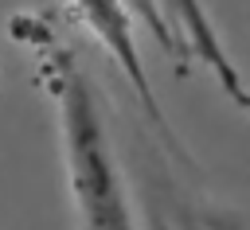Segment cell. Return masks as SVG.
Masks as SVG:
<instances>
[{
  "label": "cell",
  "mask_w": 250,
  "mask_h": 230,
  "mask_svg": "<svg viewBox=\"0 0 250 230\" xmlns=\"http://www.w3.org/2000/svg\"><path fill=\"white\" fill-rule=\"evenodd\" d=\"M70 4H74L78 19L94 31V39L109 51V58L121 66L125 82L133 86V94H137L145 117L152 121V129L160 133L164 148H172V156H176L180 164H191V156H188L184 144L176 140V133H172V125H168V117H164V109H160V101H156V90H152V82H148V70H145V58H141V51H137V35H133L129 0H70Z\"/></svg>",
  "instance_id": "3"
},
{
  "label": "cell",
  "mask_w": 250,
  "mask_h": 230,
  "mask_svg": "<svg viewBox=\"0 0 250 230\" xmlns=\"http://www.w3.org/2000/svg\"><path fill=\"white\" fill-rule=\"evenodd\" d=\"M129 4L152 27V35L160 39L164 51H172L176 58L203 62L215 74V82L223 86V94L238 109L250 113V86L242 82L238 66L230 62V55H227V47H223V39H219L203 0H129Z\"/></svg>",
  "instance_id": "2"
},
{
  "label": "cell",
  "mask_w": 250,
  "mask_h": 230,
  "mask_svg": "<svg viewBox=\"0 0 250 230\" xmlns=\"http://www.w3.org/2000/svg\"><path fill=\"white\" fill-rule=\"evenodd\" d=\"M12 39H20L35 51L39 78H43L47 94L55 97L78 230H137L129 195H125V179H121V168L113 160V144L105 133L102 101H98L90 74L78 62V55L39 16L12 19Z\"/></svg>",
  "instance_id": "1"
}]
</instances>
